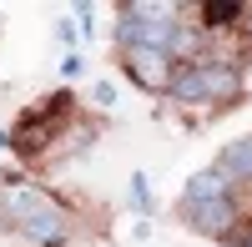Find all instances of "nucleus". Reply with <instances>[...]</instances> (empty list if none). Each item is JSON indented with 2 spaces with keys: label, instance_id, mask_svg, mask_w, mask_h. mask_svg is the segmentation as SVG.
Listing matches in <instances>:
<instances>
[{
  "label": "nucleus",
  "instance_id": "obj_4",
  "mask_svg": "<svg viewBox=\"0 0 252 247\" xmlns=\"http://www.w3.org/2000/svg\"><path fill=\"white\" fill-rule=\"evenodd\" d=\"M227 182H232V177H227L222 167H207V172H197V177L182 187V212L207 207V202H222V197H227Z\"/></svg>",
  "mask_w": 252,
  "mask_h": 247
},
{
  "label": "nucleus",
  "instance_id": "obj_8",
  "mask_svg": "<svg viewBox=\"0 0 252 247\" xmlns=\"http://www.w3.org/2000/svg\"><path fill=\"white\" fill-rule=\"evenodd\" d=\"M197 40H202V31H192V26H187V20H182V31H177V40H172V61L192 56V51H197Z\"/></svg>",
  "mask_w": 252,
  "mask_h": 247
},
{
  "label": "nucleus",
  "instance_id": "obj_10",
  "mask_svg": "<svg viewBox=\"0 0 252 247\" xmlns=\"http://www.w3.org/2000/svg\"><path fill=\"white\" fill-rule=\"evenodd\" d=\"M61 76H81V56H76V51H71L66 61H61Z\"/></svg>",
  "mask_w": 252,
  "mask_h": 247
},
{
  "label": "nucleus",
  "instance_id": "obj_2",
  "mask_svg": "<svg viewBox=\"0 0 252 247\" xmlns=\"http://www.w3.org/2000/svg\"><path fill=\"white\" fill-rule=\"evenodd\" d=\"M121 66H126V76H131L141 91H172V81H177V61H172V51L126 46V51H121Z\"/></svg>",
  "mask_w": 252,
  "mask_h": 247
},
{
  "label": "nucleus",
  "instance_id": "obj_13",
  "mask_svg": "<svg viewBox=\"0 0 252 247\" xmlns=\"http://www.w3.org/2000/svg\"><path fill=\"white\" fill-rule=\"evenodd\" d=\"M242 247H252V237H247V242H242Z\"/></svg>",
  "mask_w": 252,
  "mask_h": 247
},
{
  "label": "nucleus",
  "instance_id": "obj_7",
  "mask_svg": "<svg viewBox=\"0 0 252 247\" xmlns=\"http://www.w3.org/2000/svg\"><path fill=\"white\" fill-rule=\"evenodd\" d=\"M217 167L227 177H237V182H252V136H237V141H227L222 156H217Z\"/></svg>",
  "mask_w": 252,
  "mask_h": 247
},
{
  "label": "nucleus",
  "instance_id": "obj_6",
  "mask_svg": "<svg viewBox=\"0 0 252 247\" xmlns=\"http://www.w3.org/2000/svg\"><path fill=\"white\" fill-rule=\"evenodd\" d=\"M187 222H192L202 237H227L232 222H237V207H232V197H222V202H207V207H192Z\"/></svg>",
  "mask_w": 252,
  "mask_h": 247
},
{
  "label": "nucleus",
  "instance_id": "obj_5",
  "mask_svg": "<svg viewBox=\"0 0 252 247\" xmlns=\"http://www.w3.org/2000/svg\"><path fill=\"white\" fill-rule=\"evenodd\" d=\"M166 96L182 101V106H202V101H212L207 66H202V61H187V66H177V81H172V91H166Z\"/></svg>",
  "mask_w": 252,
  "mask_h": 247
},
{
  "label": "nucleus",
  "instance_id": "obj_1",
  "mask_svg": "<svg viewBox=\"0 0 252 247\" xmlns=\"http://www.w3.org/2000/svg\"><path fill=\"white\" fill-rule=\"evenodd\" d=\"M177 31H182L177 5H157V0H131V5H121V20H116V40H121V51H126V46L172 51Z\"/></svg>",
  "mask_w": 252,
  "mask_h": 247
},
{
  "label": "nucleus",
  "instance_id": "obj_11",
  "mask_svg": "<svg viewBox=\"0 0 252 247\" xmlns=\"http://www.w3.org/2000/svg\"><path fill=\"white\" fill-rule=\"evenodd\" d=\"M247 35H252V5H247Z\"/></svg>",
  "mask_w": 252,
  "mask_h": 247
},
{
  "label": "nucleus",
  "instance_id": "obj_9",
  "mask_svg": "<svg viewBox=\"0 0 252 247\" xmlns=\"http://www.w3.org/2000/svg\"><path fill=\"white\" fill-rule=\"evenodd\" d=\"M111 101H116V91L106 86V81H96V106H111Z\"/></svg>",
  "mask_w": 252,
  "mask_h": 247
},
{
  "label": "nucleus",
  "instance_id": "obj_12",
  "mask_svg": "<svg viewBox=\"0 0 252 247\" xmlns=\"http://www.w3.org/2000/svg\"><path fill=\"white\" fill-rule=\"evenodd\" d=\"M5 141H10V136H5V131H0V152H5Z\"/></svg>",
  "mask_w": 252,
  "mask_h": 247
},
{
  "label": "nucleus",
  "instance_id": "obj_3",
  "mask_svg": "<svg viewBox=\"0 0 252 247\" xmlns=\"http://www.w3.org/2000/svg\"><path fill=\"white\" fill-rule=\"evenodd\" d=\"M61 212V202L46 197L40 187H31V182H10V187H0V217H10L15 227H31V222Z\"/></svg>",
  "mask_w": 252,
  "mask_h": 247
}]
</instances>
